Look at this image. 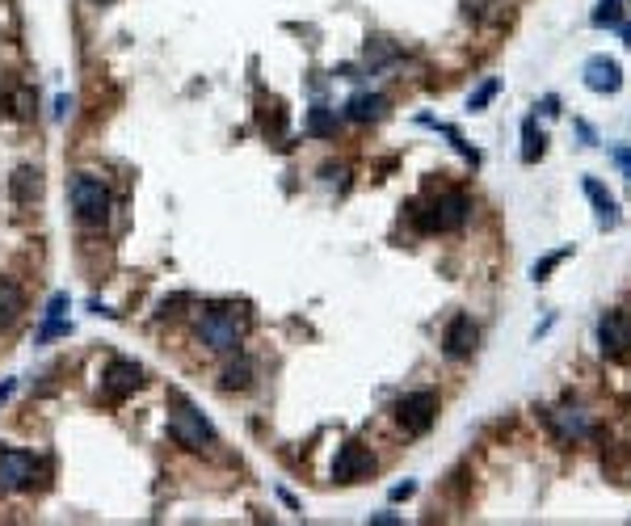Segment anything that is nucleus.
Returning a JSON list of instances; mask_svg holds the SVG:
<instances>
[{"label":"nucleus","mask_w":631,"mask_h":526,"mask_svg":"<svg viewBox=\"0 0 631 526\" xmlns=\"http://www.w3.org/2000/svg\"><path fill=\"white\" fill-rule=\"evenodd\" d=\"M249 337V312L240 308H207L198 316V341L211 354H236Z\"/></svg>","instance_id":"f257e3e1"},{"label":"nucleus","mask_w":631,"mask_h":526,"mask_svg":"<svg viewBox=\"0 0 631 526\" xmlns=\"http://www.w3.org/2000/svg\"><path fill=\"white\" fill-rule=\"evenodd\" d=\"M68 198H72L76 219H80V224H89V228H101L110 219V211H114V194H110V186L97 173H76L72 186H68Z\"/></svg>","instance_id":"f03ea898"},{"label":"nucleus","mask_w":631,"mask_h":526,"mask_svg":"<svg viewBox=\"0 0 631 526\" xmlns=\"http://www.w3.org/2000/svg\"><path fill=\"white\" fill-rule=\"evenodd\" d=\"M169 438L177 442V447H186V451H207V447H215L211 421L202 417L186 396H177V392H173V409H169Z\"/></svg>","instance_id":"7ed1b4c3"},{"label":"nucleus","mask_w":631,"mask_h":526,"mask_svg":"<svg viewBox=\"0 0 631 526\" xmlns=\"http://www.w3.org/2000/svg\"><path fill=\"white\" fill-rule=\"evenodd\" d=\"M425 232H459L467 219H472V198L459 194V190H446L434 198L430 215H413Z\"/></svg>","instance_id":"20e7f679"},{"label":"nucleus","mask_w":631,"mask_h":526,"mask_svg":"<svg viewBox=\"0 0 631 526\" xmlns=\"http://www.w3.org/2000/svg\"><path fill=\"white\" fill-rule=\"evenodd\" d=\"M43 463H38L30 451H17V447H5L0 451V493L13 497V493H30Z\"/></svg>","instance_id":"39448f33"},{"label":"nucleus","mask_w":631,"mask_h":526,"mask_svg":"<svg viewBox=\"0 0 631 526\" xmlns=\"http://www.w3.org/2000/svg\"><path fill=\"white\" fill-rule=\"evenodd\" d=\"M396 421H400L404 434H430V426L438 421V396L430 388L400 396L396 400Z\"/></svg>","instance_id":"423d86ee"},{"label":"nucleus","mask_w":631,"mask_h":526,"mask_svg":"<svg viewBox=\"0 0 631 526\" xmlns=\"http://www.w3.org/2000/svg\"><path fill=\"white\" fill-rule=\"evenodd\" d=\"M139 383H144V367L139 362H127V358H114L106 371H101V396H106L110 404L127 400Z\"/></svg>","instance_id":"0eeeda50"},{"label":"nucleus","mask_w":631,"mask_h":526,"mask_svg":"<svg viewBox=\"0 0 631 526\" xmlns=\"http://www.w3.org/2000/svg\"><path fill=\"white\" fill-rule=\"evenodd\" d=\"M598 346H602L606 358L631 354V316L627 312H606L598 320Z\"/></svg>","instance_id":"6e6552de"},{"label":"nucleus","mask_w":631,"mask_h":526,"mask_svg":"<svg viewBox=\"0 0 631 526\" xmlns=\"http://www.w3.org/2000/svg\"><path fill=\"white\" fill-rule=\"evenodd\" d=\"M375 472V455L362 447V442H345V447L337 451V463H333V480L337 484H354L362 476Z\"/></svg>","instance_id":"1a4fd4ad"},{"label":"nucleus","mask_w":631,"mask_h":526,"mask_svg":"<svg viewBox=\"0 0 631 526\" xmlns=\"http://www.w3.org/2000/svg\"><path fill=\"white\" fill-rule=\"evenodd\" d=\"M476 341H480L476 320H472V316H455L451 325H446V333H442V350H446V358L463 362V358H472Z\"/></svg>","instance_id":"9d476101"},{"label":"nucleus","mask_w":631,"mask_h":526,"mask_svg":"<svg viewBox=\"0 0 631 526\" xmlns=\"http://www.w3.org/2000/svg\"><path fill=\"white\" fill-rule=\"evenodd\" d=\"M581 76L594 93H619L623 89V68H619V59H610V55H589Z\"/></svg>","instance_id":"9b49d317"},{"label":"nucleus","mask_w":631,"mask_h":526,"mask_svg":"<svg viewBox=\"0 0 631 526\" xmlns=\"http://www.w3.org/2000/svg\"><path fill=\"white\" fill-rule=\"evenodd\" d=\"M585 186V194H589V202H594V215H598V228L602 232H610V228H619V202H615V194H610L598 177H585L581 181Z\"/></svg>","instance_id":"f8f14e48"},{"label":"nucleus","mask_w":631,"mask_h":526,"mask_svg":"<svg viewBox=\"0 0 631 526\" xmlns=\"http://www.w3.org/2000/svg\"><path fill=\"white\" fill-rule=\"evenodd\" d=\"M26 312V291L17 287L13 278L0 274V333H9Z\"/></svg>","instance_id":"ddd939ff"},{"label":"nucleus","mask_w":631,"mask_h":526,"mask_svg":"<svg viewBox=\"0 0 631 526\" xmlns=\"http://www.w3.org/2000/svg\"><path fill=\"white\" fill-rule=\"evenodd\" d=\"M547 421H552V430L560 438H589L594 434V421H589V413H581V409H556V413H547Z\"/></svg>","instance_id":"4468645a"},{"label":"nucleus","mask_w":631,"mask_h":526,"mask_svg":"<svg viewBox=\"0 0 631 526\" xmlns=\"http://www.w3.org/2000/svg\"><path fill=\"white\" fill-rule=\"evenodd\" d=\"M345 114H350L354 123H379V118L388 114V97L383 93H358V97H350Z\"/></svg>","instance_id":"2eb2a0df"},{"label":"nucleus","mask_w":631,"mask_h":526,"mask_svg":"<svg viewBox=\"0 0 631 526\" xmlns=\"http://www.w3.org/2000/svg\"><path fill=\"white\" fill-rule=\"evenodd\" d=\"M253 379H257L253 362H249V358H236V362H228V367H223L219 388H223V392H249V388H253Z\"/></svg>","instance_id":"dca6fc26"},{"label":"nucleus","mask_w":631,"mask_h":526,"mask_svg":"<svg viewBox=\"0 0 631 526\" xmlns=\"http://www.w3.org/2000/svg\"><path fill=\"white\" fill-rule=\"evenodd\" d=\"M9 190H13V198H17V202H30V198H38V190H43V173L30 169V165H22V169L13 173Z\"/></svg>","instance_id":"f3484780"},{"label":"nucleus","mask_w":631,"mask_h":526,"mask_svg":"<svg viewBox=\"0 0 631 526\" xmlns=\"http://www.w3.org/2000/svg\"><path fill=\"white\" fill-rule=\"evenodd\" d=\"M337 127H341L337 110H329V106H312V110H308V135L333 139V135H337Z\"/></svg>","instance_id":"a211bd4d"},{"label":"nucleus","mask_w":631,"mask_h":526,"mask_svg":"<svg viewBox=\"0 0 631 526\" xmlns=\"http://www.w3.org/2000/svg\"><path fill=\"white\" fill-rule=\"evenodd\" d=\"M543 144L547 139H543V131H535V118H526L522 123V160L526 165H535V160L543 156Z\"/></svg>","instance_id":"6ab92c4d"},{"label":"nucleus","mask_w":631,"mask_h":526,"mask_svg":"<svg viewBox=\"0 0 631 526\" xmlns=\"http://www.w3.org/2000/svg\"><path fill=\"white\" fill-rule=\"evenodd\" d=\"M594 26H623V0H598Z\"/></svg>","instance_id":"aec40b11"},{"label":"nucleus","mask_w":631,"mask_h":526,"mask_svg":"<svg viewBox=\"0 0 631 526\" xmlns=\"http://www.w3.org/2000/svg\"><path fill=\"white\" fill-rule=\"evenodd\" d=\"M564 257H573V245H564V249H556V253H547V257H539L535 266H531V274H535V282H547V274H552Z\"/></svg>","instance_id":"412c9836"},{"label":"nucleus","mask_w":631,"mask_h":526,"mask_svg":"<svg viewBox=\"0 0 631 526\" xmlns=\"http://www.w3.org/2000/svg\"><path fill=\"white\" fill-rule=\"evenodd\" d=\"M497 89H501V80H497V76H493V80H484V85H480L472 97H467V110H484L488 101L497 97Z\"/></svg>","instance_id":"4be33fe9"},{"label":"nucleus","mask_w":631,"mask_h":526,"mask_svg":"<svg viewBox=\"0 0 631 526\" xmlns=\"http://www.w3.org/2000/svg\"><path fill=\"white\" fill-rule=\"evenodd\" d=\"M9 106H13V118H30V106H34L30 89H17V93L9 97Z\"/></svg>","instance_id":"5701e85b"},{"label":"nucleus","mask_w":631,"mask_h":526,"mask_svg":"<svg viewBox=\"0 0 631 526\" xmlns=\"http://www.w3.org/2000/svg\"><path fill=\"white\" fill-rule=\"evenodd\" d=\"M615 165H619V169L631 177V148H615Z\"/></svg>","instance_id":"b1692460"},{"label":"nucleus","mask_w":631,"mask_h":526,"mask_svg":"<svg viewBox=\"0 0 631 526\" xmlns=\"http://www.w3.org/2000/svg\"><path fill=\"white\" fill-rule=\"evenodd\" d=\"M417 493V484L413 480H404V484H396V489H392V501H400V497H413Z\"/></svg>","instance_id":"393cba45"},{"label":"nucleus","mask_w":631,"mask_h":526,"mask_svg":"<svg viewBox=\"0 0 631 526\" xmlns=\"http://www.w3.org/2000/svg\"><path fill=\"white\" fill-rule=\"evenodd\" d=\"M371 522H375V526H396V522H400V518H396V514H375V518H371Z\"/></svg>","instance_id":"a878e982"},{"label":"nucleus","mask_w":631,"mask_h":526,"mask_svg":"<svg viewBox=\"0 0 631 526\" xmlns=\"http://www.w3.org/2000/svg\"><path fill=\"white\" fill-rule=\"evenodd\" d=\"M68 110H72V97H59V101H55V114H59V118H64Z\"/></svg>","instance_id":"bb28decb"},{"label":"nucleus","mask_w":631,"mask_h":526,"mask_svg":"<svg viewBox=\"0 0 631 526\" xmlns=\"http://www.w3.org/2000/svg\"><path fill=\"white\" fill-rule=\"evenodd\" d=\"M13 388H17V383H13V379H5V383H0V404H5V400L13 396Z\"/></svg>","instance_id":"cd10ccee"},{"label":"nucleus","mask_w":631,"mask_h":526,"mask_svg":"<svg viewBox=\"0 0 631 526\" xmlns=\"http://www.w3.org/2000/svg\"><path fill=\"white\" fill-rule=\"evenodd\" d=\"M623 38H627V47H631V26H623Z\"/></svg>","instance_id":"c85d7f7f"},{"label":"nucleus","mask_w":631,"mask_h":526,"mask_svg":"<svg viewBox=\"0 0 631 526\" xmlns=\"http://www.w3.org/2000/svg\"><path fill=\"white\" fill-rule=\"evenodd\" d=\"M93 5H110V0H93Z\"/></svg>","instance_id":"c756f323"}]
</instances>
